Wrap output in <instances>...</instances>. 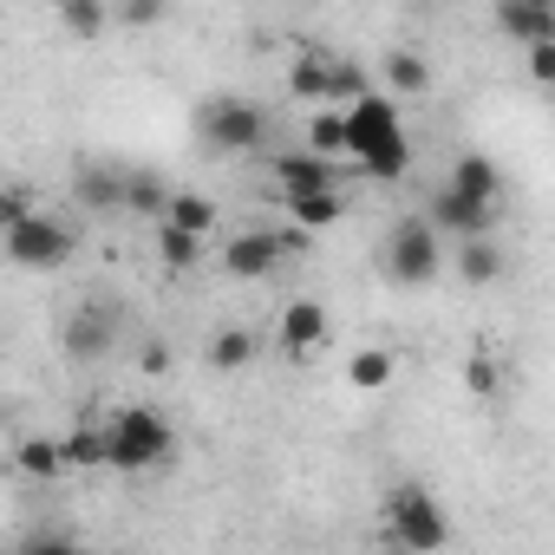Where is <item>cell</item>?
<instances>
[{
    "label": "cell",
    "mask_w": 555,
    "mask_h": 555,
    "mask_svg": "<svg viewBox=\"0 0 555 555\" xmlns=\"http://www.w3.org/2000/svg\"><path fill=\"white\" fill-rule=\"evenodd\" d=\"M248 360H255V334H248V327H222V334L209 340V366H216V373H242Z\"/></svg>",
    "instance_id": "obj_21"
},
{
    "label": "cell",
    "mask_w": 555,
    "mask_h": 555,
    "mask_svg": "<svg viewBox=\"0 0 555 555\" xmlns=\"http://www.w3.org/2000/svg\"><path fill=\"white\" fill-rule=\"evenodd\" d=\"M340 131H347V157H353L366 177H379V183L405 177L412 144H405L399 105H392L386 92H373V86H366L360 99H347V105H340Z\"/></svg>",
    "instance_id": "obj_1"
},
{
    "label": "cell",
    "mask_w": 555,
    "mask_h": 555,
    "mask_svg": "<svg viewBox=\"0 0 555 555\" xmlns=\"http://www.w3.org/2000/svg\"><path fill=\"white\" fill-rule=\"evenodd\" d=\"M0 248H8V261H21V268H60V261H73V229L60 216L21 209L8 222V235H0Z\"/></svg>",
    "instance_id": "obj_6"
},
{
    "label": "cell",
    "mask_w": 555,
    "mask_h": 555,
    "mask_svg": "<svg viewBox=\"0 0 555 555\" xmlns=\"http://www.w3.org/2000/svg\"><path fill=\"white\" fill-rule=\"evenodd\" d=\"M170 451H177V431L151 405H125L105 425V464L112 470H157V464H170Z\"/></svg>",
    "instance_id": "obj_2"
},
{
    "label": "cell",
    "mask_w": 555,
    "mask_h": 555,
    "mask_svg": "<svg viewBox=\"0 0 555 555\" xmlns=\"http://www.w3.org/2000/svg\"><path fill=\"white\" fill-rule=\"evenodd\" d=\"M118 183H125V170L92 164V170H79V203L86 209H118Z\"/></svg>",
    "instance_id": "obj_24"
},
{
    "label": "cell",
    "mask_w": 555,
    "mask_h": 555,
    "mask_svg": "<svg viewBox=\"0 0 555 555\" xmlns=\"http://www.w3.org/2000/svg\"><path fill=\"white\" fill-rule=\"evenodd\" d=\"M444 190H457V196H470V203H503V170L490 164V157H457L451 164V177H444Z\"/></svg>",
    "instance_id": "obj_15"
},
{
    "label": "cell",
    "mask_w": 555,
    "mask_h": 555,
    "mask_svg": "<svg viewBox=\"0 0 555 555\" xmlns=\"http://www.w3.org/2000/svg\"><path fill=\"white\" fill-rule=\"evenodd\" d=\"M529 79H535V86L555 79V40H535V47H529Z\"/></svg>",
    "instance_id": "obj_30"
},
{
    "label": "cell",
    "mask_w": 555,
    "mask_h": 555,
    "mask_svg": "<svg viewBox=\"0 0 555 555\" xmlns=\"http://www.w3.org/2000/svg\"><path fill=\"white\" fill-rule=\"evenodd\" d=\"M53 14L73 40H105L112 34V0H53Z\"/></svg>",
    "instance_id": "obj_17"
},
{
    "label": "cell",
    "mask_w": 555,
    "mask_h": 555,
    "mask_svg": "<svg viewBox=\"0 0 555 555\" xmlns=\"http://www.w3.org/2000/svg\"><path fill=\"white\" fill-rule=\"evenodd\" d=\"M301 248H308V235L295 222L288 229H248V235L222 242V268L235 274V282H261V274L282 268V255H301Z\"/></svg>",
    "instance_id": "obj_7"
},
{
    "label": "cell",
    "mask_w": 555,
    "mask_h": 555,
    "mask_svg": "<svg viewBox=\"0 0 555 555\" xmlns=\"http://www.w3.org/2000/svg\"><path fill=\"white\" fill-rule=\"evenodd\" d=\"M60 457H66V470H99V464H105V425L79 418V425L60 438Z\"/></svg>",
    "instance_id": "obj_19"
},
{
    "label": "cell",
    "mask_w": 555,
    "mask_h": 555,
    "mask_svg": "<svg viewBox=\"0 0 555 555\" xmlns=\"http://www.w3.org/2000/svg\"><path fill=\"white\" fill-rule=\"evenodd\" d=\"M27 548H73V529H27Z\"/></svg>",
    "instance_id": "obj_32"
},
{
    "label": "cell",
    "mask_w": 555,
    "mask_h": 555,
    "mask_svg": "<svg viewBox=\"0 0 555 555\" xmlns=\"http://www.w3.org/2000/svg\"><path fill=\"white\" fill-rule=\"evenodd\" d=\"M21 209H27V203H14V196H0V235H8V222H14Z\"/></svg>",
    "instance_id": "obj_33"
},
{
    "label": "cell",
    "mask_w": 555,
    "mask_h": 555,
    "mask_svg": "<svg viewBox=\"0 0 555 555\" xmlns=\"http://www.w3.org/2000/svg\"><path fill=\"white\" fill-rule=\"evenodd\" d=\"M327 73H334V60H295L288 86H295L301 99H327Z\"/></svg>",
    "instance_id": "obj_28"
},
{
    "label": "cell",
    "mask_w": 555,
    "mask_h": 555,
    "mask_svg": "<svg viewBox=\"0 0 555 555\" xmlns=\"http://www.w3.org/2000/svg\"><path fill=\"white\" fill-rule=\"evenodd\" d=\"M386 86H399V92H431V66H425L412 47H392V53H386Z\"/></svg>",
    "instance_id": "obj_22"
},
{
    "label": "cell",
    "mask_w": 555,
    "mask_h": 555,
    "mask_svg": "<svg viewBox=\"0 0 555 555\" xmlns=\"http://www.w3.org/2000/svg\"><path fill=\"white\" fill-rule=\"evenodd\" d=\"M347 216V190L334 183V190H301V196H288V222L301 229V235H321V229H334Z\"/></svg>",
    "instance_id": "obj_13"
},
{
    "label": "cell",
    "mask_w": 555,
    "mask_h": 555,
    "mask_svg": "<svg viewBox=\"0 0 555 555\" xmlns=\"http://www.w3.org/2000/svg\"><path fill=\"white\" fill-rule=\"evenodd\" d=\"M196 138H203V151H216V157H242V151H255V144L268 138V112H261L255 99H242V92H216V99H203V112H196Z\"/></svg>",
    "instance_id": "obj_3"
},
{
    "label": "cell",
    "mask_w": 555,
    "mask_h": 555,
    "mask_svg": "<svg viewBox=\"0 0 555 555\" xmlns=\"http://www.w3.org/2000/svg\"><path fill=\"white\" fill-rule=\"evenodd\" d=\"M308 151H321V157H347V131H340V112H321V118L308 125Z\"/></svg>",
    "instance_id": "obj_26"
},
{
    "label": "cell",
    "mask_w": 555,
    "mask_h": 555,
    "mask_svg": "<svg viewBox=\"0 0 555 555\" xmlns=\"http://www.w3.org/2000/svg\"><path fill=\"white\" fill-rule=\"evenodd\" d=\"M274 183H282V196H301V190H334L340 170L321 151H288V157H274Z\"/></svg>",
    "instance_id": "obj_10"
},
{
    "label": "cell",
    "mask_w": 555,
    "mask_h": 555,
    "mask_svg": "<svg viewBox=\"0 0 555 555\" xmlns=\"http://www.w3.org/2000/svg\"><path fill=\"white\" fill-rule=\"evenodd\" d=\"M496 386H503V373H496V360H490V353H477V360H470V392H483V399H490Z\"/></svg>",
    "instance_id": "obj_31"
},
{
    "label": "cell",
    "mask_w": 555,
    "mask_h": 555,
    "mask_svg": "<svg viewBox=\"0 0 555 555\" xmlns=\"http://www.w3.org/2000/svg\"><path fill=\"white\" fill-rule=\"evenodd\" d=\"M451 248H457V274H464L470 288L503 282V242H490V229H483V235H457Z\"/></svg>",
    "instance_id": "obj_12"
},
{
    "label": "cell",
    "mask_w": 555,
    "mask_h": 555,
    "mask_svg": "<svg viewBox=\"0 0 555 555\" xmlns=\"http://www.w3.org/2000/svg\"><path fill=\"white\" fill-rule=\"evenodd\" d=\"M366 86H373V79H366V73H360V66H353V60H347V66H334V73H327V99H340V105H347V99H360V92H366Z\"/></svg>",
    "instance_id": "obj_29"
},
{
    "label": "cell",
    "mask_w": 555,
    "mask_h": 555,
    "mask_svg": "<svg viewBox=\"0 0 555 555\" xmlns=\"http://www.w3.org/2000/svg\"><path fill=\"white\" fill-rule=\"evenodd\" d=\"M66 353L73 360H105L112 353V308H79L73 321H66Z\"/></svg>",
    "instance_id": "obj_14"
},
{
    "label": "cell",
    "mask_w": 555,
    "mask_h": 555,
    "mask_svg": "<svg viewBox=\"0 0 555 555\" xmlns=\"http://www.w3.org/2000/svg\"><path fill=\"white\" fill-rule=\"evenodd\" d=\"M399 379V353L392 347H360L353 360H347V386L353 392H386Z\"/></svg>",
    "instance_id": "obj_16"
},
{
    "label": "cell",
    "mask_w": 555,
    "mask_h": 555,
    "mask_svg": "<svg viewBox=\"0 0 555 555\" xmlns=\"http://www.w3.org/2000/svg\"><path fill=\"white\" fill-rule=\"evenodd\" d=\"M438 261H444V235L425 216L392 222V235H386V274H392L399 288H425L431 274H438Z\"/></svg>",
    "instance_id": "obj_5"
},
{
    "label": "cell",
    "mask_w": 555,
    "mask_h": 555,
    "mask_svg": "<svg viewBox=\"0 0 555 555\" xmlns=\"http://www.w3.org/2000/svg\"><path fill=\"white\" fill-rule=\"evenodd\" d=\"M535 8H555V0H535Z\"/></svg>",
    "instance_id": "obj_34"
},
{
    "label": "cell",
    "mask_w": 555,
    "mask_h": 555,
    "mask_svg": "<svg viewBox=\"0 0 555 555\" xmlns=\"http://www.w3.org/2000/svg\"><path fill=\"white\" fill-rule=\"evenodd\" d=\"M21 470H27V477H60V470H66L60 438H27V444H21Z\"/></svg>",
    "instance_id": "obj_25"
},
{
    "label": "cell",
    "mask_w": 555,
    "mask_h": 555,
    "mask_svg": "<svg viewBox=\"0 0 555 555\" xmlns=\"http://www.w3.org/2000/svg\"><path fill=\"white\" fill-rule=\"evenodd\" d=\"M157 216H164V222H177V229H190V235H203V242H209V229H216V203H209V196H196V190H170Z\"/></svg>",
    "instance_id": "obj_18"
},
{
    "label": "cell",
    "mask_w": 555,
    "mask_h": 555,
    "mask_svg": "<svg viewBox=\"0 0 555 555\" xmlns=\"http://www.w3.org/2000/svg\"><path fill=\"white\" fill-rule=\"evenodd\" d=\"M274 340H282L288 360H308L327 347V308L321 301H288L282 308V327H274Z\"/></svg>",
    "instance_id": "obj_9"
},
{
    "label": "cell",
    "mask_w": 555,
    "mask_h": 555,
    "mask_svg": "<svg viewBox=\"0 0 555 555\" xmlns=\"http://www.w3.org/2000/svg\"><path fill=\"white\" fill-rule=\"evenodd\" d=\"M157 255H164V268H196L203 261V235H190V229H177V222H164L157 229Z\"/></svg>",
    "instance_id": "obj_23"
},
{
    "label": "cell",
    "mask_w": 555,
    "mask_h": 555,
    "mask_svg": "<svg viewBox=\"0 0 555 555\" xmlns=\"http://www.w3.org/2000/svg\"><path fill=\"white\" fill-rule=\"evenodd\" d=\"M125 27H138V34H151V27H164V14H170V0H118L112 8Z\"/></svg>",
    "instance_id": "obj_27"
},
{
    "label": "cell",
    "mask_w": 555,
    "mask_h": 555,
    "mask_svg": "<svg viewBox=\"0 0 555 555\" xmlns=\"http://www.w3.org/2000/svg\"><path fill=\"white\" fill-rule=\"evenodd\" d=\"M386 535L412 555H431L451 542V516L438 509V496L425 483H399V490H386Z\"/></svg>",
    "instance_id": "obj_4"
},
{
    "label": "cell",
    "mask_w": 555,
    "mask_h": 555,
    "mask_svg": "<svg viewBox=\"0 0 555 555\" xmlns=\"http://www.w3.org/2000/svg\"><path fill=\"white\" fill-rule=\"evenodd\" d=\"M496 209L503 203H470V196H457V190H431V209H425V222L438 229V235H483V229H496Z\"/></svg>",
    "instance_id": "obj_8"
},
{
    "label": "cell",
    "mask_w": 555,
    "mask_h": 555,
    "mask_svg": "<svg viewBox=\"0 0 555 555\" xmlns=\"http://www.w3.org/2000/svg\"><path fill=\"white\" fill-rule=\"evenodd\" d=\"M496 27L516 47H535V40H555V8H535V0H496Z\"/></svg>",
    "instance_id": "obj_11"
},
{
    "label": "cell",
    "mask_w": 555,
    "mask_h": 555,
    "mask_svg": "<svg viewBox=\"0 0 555 555\" xmlns=\"http://www.w3.org/2000/svg\"><path fill=\"white\" fill-rule=\"evenodd\" d=\"M164 196H170V183L157 170H125V183H118V209H138V216H157Z\"/></svg>",
    "instance_id": "obj_20"
}]
</instances>
